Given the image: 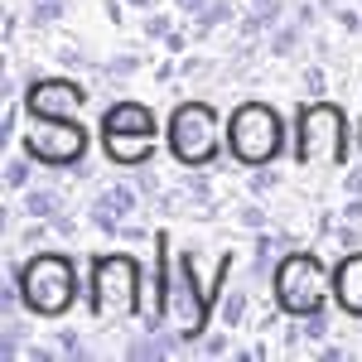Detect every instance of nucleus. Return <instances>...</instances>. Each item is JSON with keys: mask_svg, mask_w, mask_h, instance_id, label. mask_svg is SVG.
Here are the masks:
<instances>
[{"mask_svg": "<svg viewBox=\"0 0 362 362\" xmlns=\"http://www.w3.org/2000/svg\"><path fill=\"white\" fill-rule=\"evenodd\" d=\"M25 309L39 319H58L78 305V261L68 251H34L29 261L15 266Z\"/></svg>", "mask_w": 362, "mask_h": 362, "instance_id": "obj_1", "label": "nucleus"}, {"mask_svg": "<svg viewBox=\"0 0 362 362\" xmlns=\"http://www.w3.org/2000/svg\"><path fill=\"white\" fill-rule=\"evenodd\" d=\"M295 160L305 169H338L348 165V116L334 102H309L300 107V121H295Z\"/></svg>", "mask_w": 362, "mask_h": 362, "instance_id": "obj_2", "label": "nucleus"}, {"mask_svg": "<svg viewBox=\"0 0 362 362\" xmlns=\"http://www.w3.org/2000/svg\"><path fill=\"white\" fill-rule=\"evenodd\" d=\"M227 150L237 165H271L280 150H285V126H280V112L266 107V102H242L227 116Z\"/></svg>", "mask_w": 362, "mask_h": 362, "instance_id": "obj_3", "label": "nucleus"}, {"mask_svg": "<svg viewBox=\"0 0 362 362\" xmlns=\"http://www.w3.org/2000/svg\"><path fill=\"white\" fill-rule=\"evenodd\" d=\"M140 261L136 256H126V251H112V256H97L92 261V314L102 319V324H116V319H126V314H136L140 309Z\"/></svg>", "mask_w": 362, "mask_h": 362, "instance_id": "obj_4", "label": "nucleus"}, {"mask_svg": "<svg viewBox=\"0 0 362 362\" xmlns=\"http://www.w3.org/2000/svg\"><path fill=\"white\" fill-rule=\"evenodd\" d=\"M169 150L184 169H203L223 150V121L208 102H179L169 116Z\"/></svg>", "mask_w": 362, "mask_h": 362, "instance_id": "obj_5", "label": "nucleus"}, {"mask_svg": "<svg viewBox=\"0 0 362 362\" xmlns=\"http://www.w3.org/2000/svg\"><path fill=\"white\" fill-rule=\"evenodd\" d=\"M271 290H276V305L285 314H309V309H324V295L334 290V276L319 266L314 251H285L271 276Z\"/></svg>", "mask_w": 362, "mask_h": 362, "instance_id": "obj_6", "label": "nucleus"}, {"mask_svg": "<svg viewBox=\"0 0 362 362\" xmlns=\"http://www.w3.org/2000/svg\"><path fill=\"white\" fill-rule=\"evenodd\" d=\"M25 155L34 165L73 169V165H83V155H87V131L78 126V116H29Z\"/></svg>", "mask_w": 362, "mask_h": 362, "instance_id": "obj_7", "label": "nucleus"}, {"mask_svg": "<svg viewBox=\"0 0 362 362\" xmlns=\"http://www.w3.org/2000/svg\"><path fill=\"white\" fill-rule=\"evenodd\" d=\"M208 309H213V295L203 290V280H198L194 261H189V251H174V280H169V324H174V334L184 338V348L203 338V329H208Z\"/></svg>", "mask_w": 362, "mask_h": 362, "instance_id": "obj_8", "label": "nucleus"}, {"mask_svg": "<svg viewBox=\"0 0 362 362\" xmlns=\"http://www.w3.org/2000/svg\"><path fill=\"white\" fill-rule=\"evenodd\" d=\"M87 102H92V92L73 78H34L25 92L29 116H78Z\"/></svg>", "mask_w": 362, "mask_h": 362, "instance_id": "obj_9", "label": "nucleus"}, {"mask_svg": "<svg viewBox=\"0 0 362 362\" xmlns=\"http://www.w3.org/2000/svg\"><path fill=\"white\" fill-rule=\"evenodd\" d=\"M102 150L112 165H145L155 160V136L150 131H102Z\"/></svg>", "mask_w": 362, "mask_h": 362, "instance_id": "obj_10", "label": "nucleus"}, {"mask_svg": "<svg viewBox=\"0 0 362 362\" xmlns=\"http://www.w3.org/2000/svg\"><path fill=\"white\" fill-rule=\"evenodd\" d=\"M334 300H338V309H343V314L362 319V251L358 247H353L334 266Z\"/></svg>", "mask_w": 362, "mask_h": 362, "instance_id": "obj_11", "label": "nucleus"}, {"mask_svg": "<svg viewBox=\"0 0 362 362\" xmlns=\"http://www.w3.org/2000/svg\"><path fill=\"white\" fill-rule=\"evenodd\" d=\"M136 194L131 184H112L107 194L92 198V227H102V232H121V218L126 213H136Z\"/></svg>", "mask_w": 362, "mask_h": 362, "instance_id": "obj_12", "label": "nucleus"}, {"mask_svg": "<svg viewBox=\"0 0 362 362\" xmlns=\"http://www.w3.org/2000/svg\"><path fill=\"white\" fill-rule=\"evenodd\" d=\"M102 131H150L155 136V112L136 102V97H126V102H112L107 112H102Z\"/></svg>", "mask_w": 362, "mask_h": 362, "instance_id": "obj_13", "label": "nucleus"}, {"mask_svg": "<svg viewBox=\"0 0 362 362\" xmlns=\"http://www.w3.org/2000/svg\"><path fill=\"white\" fill-rule=\"evenodd\" d=\"M290 247L285 237H266L261 232V242H256V261H251V276L256 280H266V276H276V266H280V251Z\"/></svg>", "mask_w": 362, "mask_h": 362, "instance_id": "obj_14", "label": "nucleus"}, {"mask_svg": "<svg viewBox=\"0 0 362 362\" xmlns=\"http://www.w3.org/2000/svg\"><path fill=\"white\" fill-rule=\"evenodd\" d=\"M25 213H29V218L54 223L58 213H63V194H58V189H29V194H25Z\"/></svg>", "mask_w": 362, "mask_h": 362, "instance_id": "obj_15", "label": "nucleus"}, {"mask_svg": "<svg viewBox=\"0 0 362 362\" xmlns=\"http://www.w3.org/2000/svg\"><path fill=\"white\" fill-rule=\"evenodd\" d=\"M300 39H305V25H300V20H290V25L271 29V39H266V54H271V58H290L295 49H300Z\"/></svg>", "mask_w": 362, "mask_h": 362, "instance_id": "obj_16", "label": "nucleus"}, {"mask_svg": "<svg viewBox=\"0 0 362 362\" xmlns=\"http://www.w3.org/2000/svg\"><path fill=\"white\" fill-rule=\"evenodd\" d=\"M280 10H285L280 0H271V5H251V15L242 20V34H247V39H256V34L276 29V25H280Z\"/></svg>", "mask_w": 362, "mask_h": 362, "instance_id": "obj_17", "label": "nucleus"}, {"mask_svg": "<svg viewBox=\"0 0 362 362\" xmlns=\"http://www.w3.org/2000/svg\"><path fill=\"white\" fill-rule=\"evenodd\" d=\"M218 319H223V329H237L242 319H247V290H227L218 295Z\"/></svg>", "mask_w": 362, "mask_h": 362, "instance_id": "obj_18", "label": "nucleus"}, {"mask_svg": "<svg viewBox=\"0 0 362 362\" xmlns=\"http://www.w3.org/2000/svg\"><path fill=\"white\" fill-rule=\"evenodd\" d=\"M194 20H198V34H208V29H218V25H232V20H237V10H232V0H208Z\"/></svg>", "mask_w": 362, "mask_h": 362, "instance_id": "obj_19", "label": "nucleus"}, {"mask_svg": "<svg viewBox=\"0 0 362 362\" xmlns=\"http://www.w3.org/2000/svg\"><path fill=\"white\" fill-rule=\"evenodd\" d=\"M63 20V0H34V10H29V25L34 29H49Z\"/></svg>", "mask_w": 362, "mask_h": 362, "instance_id": "obj_20", "label": "nucleus"}, {"mask_svg": "<svg viewBox=\"0 0 362 362\" xmlns=\"http://www.w3.org/2000/svg\"><path fill=\"white\" fill-rule=\"evenodd\" d=\"M237 223L251 227V232H266V227H271V213L256 208V203H242V208H237Z\"/></svg>", "mask_w": 362, "mask_h": 362, "instance_id": "obj_21", "label": "nucleus"}, {"mask_svg": "<svg viewBox=\"0 0 362 362\" xmlns=\"http://www.w3.org/2000/svg\"><path fill=\"white\" fill-rule=\"evenodd\" d=\"M29 179H34L29 160H10L5 165V189H29Z\"/></svg>", "mask_w": 362, "mask_h": 362, "instance_id": "obj_22", "label": "nucleus"}, {"mask_svg": "<svg viewBox=\"0 0 362 362\" xmlns=\"http://www.w3.org/2000/svg\"><path fill=\"white\" fill-rule=\"evenodd\" d=\"M300 334H305V338H324V334H329L324 309H309V314H300Z\"/></svg>", "mask_w": 362, "mask_h": 362, "instance_id": "obj_23", "label": "nucleus"}, {"mask_svg": "<svg viewBox=\"0 0 362 362\" xmlns=\"http://www.w3.org/2000/svg\"><path fill=\"white\" fill-rule=\"evenodd\" d=\"M136 68H140V58H136V54H116L112 63H102V73H107V78H131Z\"/></svg>", "mask_w": 362, "mask_h": 362, "instance_id": "obj_24", "label": "nucleus"}, {"mask_svg": "<svg viewBox=\"0 0 362 362\" xmlns=\"http://www.w3.org/2000/svg\"><path fill=\"white\" fill-rule=\"evenodd\" d=\"M169 34H174V20L169 15H150L145 20V39H169Z\"/></svg>", "mask_w": 362, "mask_h": 362, "instance_id": "obj_25", "label": "nucleus"}, {"mask_svg": "<svg viewBox=\"0 0 362 362\" xmlns=\"http://www.w3.org/2000/svg\"><path fill=\"white\" fill-rule=\"evenodd\" d=\"M305 92H309V102H319V97H324V68H319V63L305 68Z\"/></svg>", "mask_w": 362, "mask_h": 362, "instance_id": "obj_26", "label": "nucleus"}, {"mask_svg": "<svg viewBox=\"0 0 362 362\" xmlns=\"http://www.w3.org/2000/svg\"><path fill=\"white\" fill-rule=\"evenodd\" d=\"M276 184H280V174H271L266 165H261V174H251V194H271Z\"/></svg>", "mask_w": 362, "mask_h": 362, "instance_id": "obj_27", "label": "nucleus"}, {"mask_svg": "<svg viewBox=\"0 0 362 362\" xmlns=\"http://www.w3.org/2000/svg\"><path fill=\"white\" fill-rule=\"evenodd\" d=\"M58 348H63L68 358H87V348H83V338H78V334H58Z\"/></svg>", "mask_w": 362, "mask_h": 362, "instance_id": "obj_28", "label": "nucleus"}, {"mask_svg": "<svg viewBox=\"0 0 362 362\" xmlns=\"http://www.w3.org/2000/svg\"><path fill=\"white\" fill-rule=\"evenodd\" d=\"M203 353H208V358H223V353H227V338L223 334H208V338H203Z\"/></svg>", "mask_w": 362, "mask_h": 362, "instance_id": "obj_29", "label": "nucleus"}, {"mask_svg": "<svg viewBox=\"0 0 362 362\" xmlns=\"http://www.w3.org/2000/svg\"><path fill=\"white\" fill-rule=\"evenodd\" d=\"M338 242H343V247H348V251L358 247V242H362V232H358V223H348V227H338Z\"/></svg>", "mask_w": 362, "mask_h": 362, "instance_id": "obj_30", "label": "nucleus"}, {"mask_svg": "<svg viewBox=\"0 0 362 362\" xmlns=\"http://www.w3.org/2000/svg\"><path fill=\"white\" fill-rule=\"evenodd\" d=\"M343 223H362V194L348 198V208H343Z\"/></svg>", "mask_w": 362, "mask_h": 362, "instance_id": "obj_31", "label": "nucleus"}, {"mask_svg": "<svg viewBox=\"0 0 362 362\" xmlns=\"http://www.w3.org/2000/svg\"><path fill=\"white\" fill-rule=\"evenodd\" d=\"M343 189H348V194H362V169H348V174H343Z\"/></svg>", "mask_w": 362, "mask_h": 362, "instance_id": "obj_32", "label": "nucleus"}, {"mask_svg": "<svg viewBox=\"0 0 362 362\" xmlns=\"http://www.w3.org/2000/svg\"><path fill=\"white\" fill-rule=\"evenodd\" d=\"M136 189H140V194H160V179H155V174H140Z\"/></svg>", "mask_w": 362, "mask_h": 362, "instance_id": "obj_33", "label": "nucleus"}, {"mask_svg": "<svg viewBox=\"0 0 362 362\" xmlns=\"http://www.w3.org/2000/svg\"><path fill=\"white\" fill-rule=\"evenodd\" d=\"M49 227H54L58 237H73V218H63V213H58V218H54V223H49Z\"/></svg>", "mask_w": 362, "mask_h": 362, "instance_id": "obj_34", "label": "nucleus"}, {"mask_svg": "<svg viewBox=\"0 0 362 362\" xmlns=\"http://www.w3.org/2000/svg\"><path fill=\"white\" fill-rule=\"evenodd\" d=\"M25 358L29 362H54V353H49V348H25Z\"/></svg>", "mask_w": 362, "mask_h": 362, "instance_id": "obj_35", "label": "nucleus"}, {"mask_svg": "<svg viewBox=\"0 0 362 362\" xmlns=\"http://www.w3.org/2000/svg\"><path fill=\"white\" fill-rule=\"evenodd\" d=\"M174 5H179V10H189V15H198V10H203L208 0H174Z\"/></svg>", "mask_w": 362, "mask_h": 362, "instance_id": "obj_36", "label": "nucleus"}, {"mask_svg": "<svg viewBox=\"0 0 362 362\" xmlns=\"http://www.w3.org/2000/svg\"><path fill=\"white\" fill-rule=\"evenodd\" d=\"M126 5H136V10H150V0H126Z\"/></svg>", "mask_w": 362, "mask_h": 362, "instance_id": "obj_37", "label": "nucleus"}, {"mask_svg": "<svg viewBox=\"0 0 362 362\" xmlns=\"http://www.w3.org/2000/svg\"><path fill=\"white\" fill-rule=\"evenodd\" d=\"M251 5H271V0H251Z\"/></svg>", "mask_w": 362, "mask_h": 362, "instance_id": "obj_38", "label": "nucleus"}]
</instances>
